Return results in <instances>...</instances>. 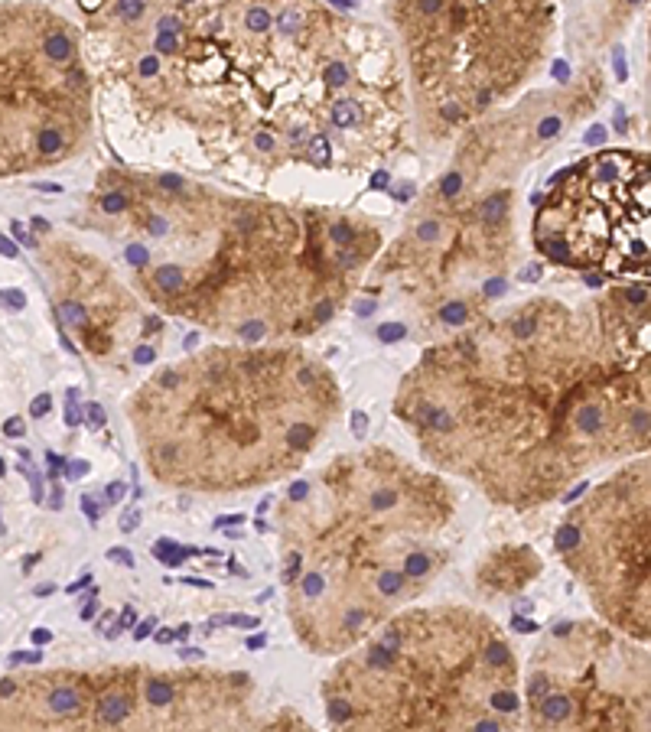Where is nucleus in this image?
Segmentation results:
<instances>
[{
  "label": "nucleus",
  "instance_id": "obj_1",
  "mask_svg": "<svg viewBox=\"0 0 651 732\" xmlns=\"http://www.w3.org/2000/svg\"><path fill=\"white\" fill-rule=\"evenodd\" d=\"M394 413L437 469L495 505L554 501L583 472L645 456L648 358L622 342H576L544 319L531 336L459 338L401 381Z\"/></svg>",
  "mask_w": 651,
  "mask_h": 732
},
{
  "label": "nucleus",
  "instance_id": "obj_2",
  "mask_svg": "<svg viewBox=\"0 0 651 732\" xmlns=\"http://www.w3.org/2000/svg\"><path fill=\"white\" fill-rule=\"evenodd\" d=\"M449 485L391 449H358L277 508L287 612L316 654H348L420 596L446 563Z\"/></svg>",
  "mask_w": 651,
  "mask_h": 732
},
{
  "label": "nucleus",
  "instance_id": "obj_3",
  "mask_svg": "<svg viewBox=\"0 0 651 732\" xmlns=\"http://www.w3.org/2000/svg\"><path fill=\"white\" fill-rule=\"evenodd\" d=\"M339 410L336 378L300 348H209L160 368L127 404L153 479L202 495L296 472Z\"/></svg>",
  "mask_w": 651,
  "mask_h": 732
},
{
  "label": "nucleus",
  "instance_id": "obj_4",
  "mask_svg": "<svg viewBox=\"0 0 651 732\" xmlns=\"http://www.w3.org/2000/svg\"><path fill=\"white\" fill-rule=\"evenodd\" d=\"M329 732H521L518 661L463 606L398 612L322 683Z\"/></svg>",
  "mask_w": 651,
  "mask_h": 732
},
{
  "label": "nucleus",
  "instance_id": "obj_5",
  "mask_svg": "<svg viewBox=\"0 0 651 732\" xmlns=\"http://www.w3.org/2000/svg\"><path fill=\"white\" fill-rule=\"evenodd\" d=\"M251 677L140 664L0 677V732H238Z\"/></svg>",
  "mask_w": 651,
  "mask_h": 732
},
{
  "label": "nucleus",
  "instance_id": "obj_6",
  "mask_svg": "<svg viewBox=\"0 0 651 732\" xmlns=\"http://www.w3.org/2000/svg\"><path fill=\"white\" fill-rule=\"evenodd\" d=\"M78 46L52 10L0 7V176L49 166L88 127Z\"/></svg>",
  "mask_w": 651,
  "mask_h": 732
},
{
  "label": "nucleus",
  "instance_id": "obj_7",
  "mask_svg": "<svg viewBox=\"0 0 651 732\" xmlns=\"http://www.w3.org/2000/svg\"><path fill=\"white\" fill-rule=\"evenodd\" d=\"M521 732H651L645 648L609 625H554L531 654Z\"/></svg>",
  "mask_w": 651,
  "mask_h": 732
},
{
  "label": "nucleus",
  "instance_id": "obj_8",
  "mask_svg": "<svg viewBox=\"0 0 651 732\" xmlns=\"http://www.w3.org/2000/svg\"><path fill=\"white\" fill-rule=\"evenodd\" d=\"M648 472V456L612 472L570 508L554 534L560 560L583 582L602 622L638 645L651 635Z\"/></svg>",
  "mask_w": 651,
  "mask_h": 732
},
{
  "label": "nucleus",
  "instance_id": "obj_9",
  "mask_svg": "<svg viewBox=\"0 0 651 732\" xmlns=\"http://www.w3.org/2000/svg\"><path fill=\"white\" fill-rule=\"evenodd\" d=\"M238 732H316V729L306 723L303 716H296V713H290V709H284V713H277V716L251 713L245 723H241V729H238Z\"/></svg>",
  "mask_w": 651,
  "mask_h": 732
},
{
  "label": "nucleus",
  "instance_id": "obj_10",
  "mask_svg": "<svg viewBox=\"0 0 651 732\" xmlns=\"http://www.w3.org/2000/svg\"><path fill=\"white\" fill-rule=\"evenodd\" d=\"M508 212H511V185H508V189H499V193H492L489 199H482V205H479V215H482L485 225H501V221L508 219Z\"/></svg>",
  "mask_w": 651,
  "mask_h": 732
},
{
  "label": "nucleus",
  "instance_id": "obj_11",
  "mask_svg": "<svg viewBox=\"0 0 651 732\" xmlns=\"http://www.w3.org/2000/svg\"><path fill=\"white\" fill-rule=\"evenodd\" d=\"M153 286L157 290H169V293L186 290V270H183V264H160V267L153 270Z\"/></svg>",
  "mask_w": 651,
  "mask_h": 732
},
{
  "label": "nucleus",
  "instance_id": "obj_12",
  "mask_svg": "<svg viewBox=\"0 0 651 732\" xmlns=\"http://www.w3.org/2000/svg\"><path fill=\"white\" fill-rule=\"evenodd\" d=\"M245 23H248V30H254V33H264V30H271L274 26V17H271V10L267 7H248Z\"/></svg>",
  "mask_w": 651,
  "mask_h": 732
},
{
  "label": "nucleus",
  "instance_id": "obj_13",
  "mask_svg": "<svg viewBox=\"0 0 651 732\" xmlns=\"http://www.w3.org/2000/svg\"><path fill=\"white\" fill-rule=\"evenodd\" d=\"M440 319L446 322V326H463V322H469V306L463 303V300H456V303H446L440 310Z\"/></svg>",
  "mask_w": 651,
  "mask_h": 732
},
{
  "label": "nucleus",
  "instance_id": "obj_14",
  "mask_svg": "<svg viewBox=\"0 0 651 732\" xmlns=\"http://www.w3.org/2000/svg\"><path fill=\"white\" fill-rule=\"evenodd\" d=\"M332 124L336 127H352L358 121V111H355V104L352 102H339V104H332Z\"/></svg>",
  "mask_w": 651,
  "mask_h": 732
},
{
  "label": "nucleus",
  "instance_id": "obj_15",
  "mask_svg": "<svg viewBox=\"0 0 651 732\" xmlns=\"http://www.w3.org/2000/svg\"><path fill=\"white\" fill-rule=\"evenodd\" d=\"M127 205H130L127 193H108V195H102L98 209H102L104 215H121V212H127Z\"/></svg>",
  "mask_w": 651,
  "mask_h": 732
},
{
  "label": "nucleus",
  "instance_id": "obj_16",
  "mask_svg": "<svg viewBox=\"0 0 651 732\" xmlns=\"http://www.w3.org/2000/svg\"><path fill=\"white\" fill-rule=\"evenodd\" d=\"M322 78L329 82V88H342V85L348 82V66L346 62H329L326 72H322Z\"/></svg>",
  "mask_w": 651,
  "mask_h": 732
},
{
  "label": "nucleus",
  "instance_id": "obj_17",
  "mask_svg": "<svg viewBox=\"0 0 651 732\" xmlns=\"http://www.w3.org/2000/svg\"><path fill=\"white\" fill-rule=\"evenodd\" d=\"M404 336H407L404 322H384V326H378V342H401Z\"/></svg>",
  "mask_w": 651,
  "mask_h": 732
},
{
  "label": "nucleus",
  "instance_id": "obj_18",
  "mask_svg": "<svg viewBox=\"0 0 651 732\" xmlns=\"http://www.w3.org/2000/svg\"><path fill=\"white\" fill-rule=\"evenodd\" d=\"M310 157L316 163H329V140H326V134H313V140H310Z\"/></svg>",
  "mask_w": 651,
  "mask_h": 732
},
{
  "label": "nucleus",
  "instance_id": "obj_19",
  "mask_svg": "<svg viewBox=\"0 0 651 732\" xmlns=\"http://www.w3.org/2000/svg\"><path fill=\"white\" fill-rule=\"evenodd\" d=\"M114 10H118V17H124V20H137V17H144L147 13V4H140V0H121Z\"/></svg>",
  "mask_w": 651,
  "mask_h": 732
},
{
  "label": "nucleus",
  "instance_id": "obj_20",
  "mask_svg": "<svg viewBox=\"0 0 651 732\" xmlns=\"http://www.w3.org/2000/svg\"><path fill=\"white\" fill-rule=\"evenodd\" d=\"M124 257H127V264H134V267H147V261H150V251H147L144 244H127Z\"/></svg>",
  "mask_w": 651,
  "mask_h": 732
},
{
  "label": "nucleus",
  "instance_id": "obj_21",
  "mask_svg": "<svg viewBox=\"0 0 651 732\" xmlns=\"http://www.w3.org/2000/svg\"><path fill=\"white\" fill-rule=\"evenodd\" d=\"M417 238H420V241H437V238H440V221H420V225H417Z\"/></svg>",
  "mask_w": 651,
  "mask_h": 732
},
{
  "label": "nucleus",
  "instance_id": "obj_22",
  "mask_svg": "<svg viewBox=\"0 0 651 732\" xmlns=\"http://www.w3.org/2000/svg\"><path fill=\"white\" fill-rule=\"evenodd\" d=\"M459 189H463V176H459V173H446V176H443V183H440V193L446 195V199H453Z\"/></svg>",
  "mask_w": 651,
  "mask_h": 732
},
{
  "label": "nucleus",
  "instance_id": "obj_23",
  "mask_svg": "<svg viewBox=\"0 0 651 732\" xmlns=\"http://www.w3.org/2000/svg\"><path fill=\"white\" fill-rule=\"evenodd\" d=\"M13 235H17L20 241L26 244V248H39V244H36V238H30V235H26V228L20 225V221H13Z\"/></svg>",
  "mask_w": 651,
  "mask_h": 732
},
{
  "label": "nucleus",
  "instance_id": "obj_24",
  "mask_svg": "<svg viewBox=\"0 0 651 732\" xmlns=\"http://www.w3.org/2000/svg\"><path fill=\"white\" fill-rule=\"evenodd\" d=\"M586 143H602L606 140V127H590V134L583 137Z\"/></svg>",
  "mask_w": 651,
  "mask_h": 732
},
{
  "label": "nucleus",
  "instance_id": "obj_25",
  "mask_svg": "<svg viewBox=\"0 0 651 732\" xmlns=\"http://www.w3.org/2000/svg\"><path fill=\"white\" fill-rule=\"evenodd\" d=\"M153 355H157V352H153L150 346H140V348L134 352V362H140V365H144V362H153Z\"/></svg>",
  "mask_w": 651,
  "mask_h": 732
},
{
  "label": "nucleus",
  "instance_id": "obj_26",
  "mask_svg": "<svg viewBox=\"0 0 651 732\" xmlns=\"http://www.w3.org/2000/svg\"><path fill=\"white\" fill-rule=\"evenodd\" d=\"M254 143H257V150H274V140L267 134H257V137H254Z\"/></svg>",
  "mask_w": 651,
  "mask_h": 732
},
{
  "label": "nucleus",
  "instance_id": "obj_27",
  "mask_svg": "<svg viewBox=\"0 0 651 732\" xmlns=\"http://www.w3.org/2000/svg\"><path fill=\"white\" fill-rule=\"evenodd\" d=\"M0 254H7V257H17V244H10L7 238H0Z\"/></svg>",
  "mask_w": 651,
  "mask_h": 732
},
{
  "label": "nucleus",
  "instance_id": "obj_28",
  "mask_svg": "<svg viewBox=\"0 0 651 732\" xmlns=\"http://www.w3.org/2000/svg\"><path fill=\"white\" fill-rule=\"evenodd\" d=\"M375 310H378V303H355V312H358V316H372Z\"/></svg>",
  "mask_w": 651,
  "mask_h": 732
},
{
  "label": "nucleus",
  "instance_id": "obj_29",
  "mask_svg": "<svg viewBox=\"0 0 651 732\" xmlns=\"http://www.w3.org/2000/svg\"><path fill=\"white\" fill-rule=\"evenodd\" d=\"M525 280H537L541 277V264H534V267H525V274H521Z\"/></svg>",
  "mask_w": 651,
  "mask_h": 732
},
{
  "label": "nucleus",
  "instance_id": "obj_30",
  "mask_svg": "<svg viewBox=\"0 0 651 732\" xmlns=\"http://www.w3.org/2000/svg\"><path fill=\"white\" fill-rule=\"evenodd\" d=\"M384 183H388V173H375V176H372L375 189H384Z\"/></svg>",
  "mask_w": 651,
  "mask_h": 732
},
{
  "label": "nucleus",
  "instance_id": "obj_31",
  "mask_svg": "<svg viewBox=\"0 0 651 732\" xmlns=\"http://www.w3.org/2000/svg\"><path fill=\"white\" fill-rule=\"evenodd\" d=\"M144 329H147V332H157V329H160V319H157V316H147Z\"/></svg>",
  "mask_w": 651,
  "mask_h": 732
},
{
  "label": "nucleus",
  "instance_id": "obj_32",
  "mask_svg": "<svg viewBox=\"0 0 651 732\" xmlns=\"http://www.w3.org/2000/svg\"><path fill=\"white\" fill-rule=\"evenodd\" d=\"M88 417H92L95 427H102V410H98V407H92V410H88Z\"/></svg>",
  "mask_w": 651,
  "mask_h": 732
}]
</instances>
